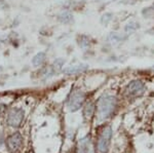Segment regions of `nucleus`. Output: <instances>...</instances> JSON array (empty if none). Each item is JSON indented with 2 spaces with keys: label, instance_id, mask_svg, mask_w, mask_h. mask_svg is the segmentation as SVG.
I'll return each mask as SVG.
<instances>
[{
  "label": "nucleus",
  "instance_id": "1",
  "mask_svg": "<svg viewBox=\"0 0 154 153\" xmlns=\"http://www.w3.org/2000/svg\"><path fill=\"white\" fill-rule=\"evenodd\" d=\"M116 105H117V101H116V98L113 97V96L102 97L98 101V105H97L99 119L103 120L110 117L114 112V110H115Z\"/></svg>",
  "mask_w": 154,
  "mask_h": 153
},
{
  "label": "nucleus",
  "instance_id": "2",
  "mask_svg": "<svg viewBox=\"0 0 154 153\" xmlns=\"http://www.w3.org/2000/svg\"><path fill=\"white\" fill-rule=\"evenodd\" d=\"M84 100H85V93L80 90H76L74 92L71 93V95L69 96L68 101H67V106H68L69 110L72 112L80 109V107H82Z\"/></svg>",
  "mask_w": 154,
  "mask_h": 153
},
{
  "label": "nucleus",
  "instance_id": "3",
  "mask_svg": "<svg viewBox=\"0 0 154 153\" xmlns=\"http://www.w3.org/2000/svg\"><path fill=\"white\" fill-rule=\"evenodd\" d=\"M111 138H112V129L111 127H104L99 136L98 140V151L100 153H107L110 147Z\"/></svg>",
  "mask_w": 154,
  "mask_h": 153
},
{
  "label": "nucleus",
  "instance_id": "4",
  "mask_svg": "<svg viewBox=\"0 0 154 153\" xmlns=\"http://www.w3.org/2000/svg\"><path fill=\"white\" fill-rule=\"evenodd\" d=\"M145 93V84L141 80H133L126 85L125 93L128 97L137 98L141 97Z\"/></svg>",
  "mask_w": 154,
  "mask_h": 153
},
{
  "label": "nucleus",
  "instance_id": "5",
  "mask_svg": "<svg viewBox=\"0 0 154 153\" xmlns=\"http://www.w3.org/2000/svg\"><path fill=\"white\" fill-rule=\"evenodd\" d=\"M24 118V111L23 109L20 108H14L11 112L8 113V117H7V122L9 125L14 127H18L21 125V122Z\"/></svg>",
  "mask_w": 154,
  "mask_h": 153
},
{
  "label": "nucleus",
  "instance_id": "6",
  "mask_svg": "<svg viewBox=\"0 0 154 153\" xmlns=\"http://www.w3.org/2000/svg\"><path fill=\"white\" fill-rule=\"evenodd\" d=\"M88 69V64H78V65H72L69 66V67L64 68L62 71L66 75H76V74L85 72Z\"/></svg>",
  "mask_w": 154,
  "mask_h": 153
},
{
  "label": "nucleus",
  "instance_id": "7",
  "mask_svg": "<svg viewBox=\"0 0 154 153\" xmlns=\"http://www.w3.org/2000/svg\"><path fill=\"white\" fill-rule=\"evenodd\" d=\"M21 145H22V137L20 134H14L7 139V147L12 152L19 150Z\"/></svg>",
  "mask_w": 154,
  "mask_h": 153
},
{
  "label": "nucleus",
  "instance_id": "8",
  "mask_svg": "<svg viewBox=\"0 0 154 153\" xmlns=\"http://www.w3.org/2000/svg\"><path fill=\"white\" fill-rule=\"evenodd\" d=\"M126 39H128V34H120L117 32H111L107 37V40L113 45H117V44L125 41Z\"/></svg>",
  "mask_w": 154,
  "mask_h": 153
},
{
  "label": "nucleus",
  "instance_id": "9",
  "mask_svg": "<svg viewBox=\"0 0 154 153\" xmlns=\"http://www.w3.org/2000/svg\"><path fill=\"white\" fill-rule=\"evenodd\" d=\"M78 153H94L93 145H91V142L88 138H84V139L80 140Z\"/></svg>",
  "mask_w": 154,
  "mask_h": 153
},
{
  "label": "nucleus",
  "instance_id": "10",
  "mask_svg": "<svg viewBox=\"0 0 154 153\" xmlns=\"http://www.w3.org/2000/svg\"><path fill=\"white\" fill-rule=\"evenodd\" d=\"M58 21L61 24H64V25L70 24L73 22V16H72V14L70 11H62L58 14Z\"/></svg>",
  "mask_w": 154,
  "mask_h": 153
},
{
  "label": "nucleus",
  "instance_id": "11",
  "mask_svg": "<svg viewBox=\"0 0 154 153\" xmlns=\"http://www.w3.org/2000/svg\"><path fill=\"white\" fill-rule=\"evenodd\" d=\"M140 24H139V22H136V21H131L128 22V24L125 25V34H133L135 33L136 31H138L139 29H140Z\"/></svg>",
  "mask_w": 154,
  "mask_h": 153
},
{
  "label": "nucleus",
  "instance_id": "12",
  "mask_svg": "<svg viewBox=\"0 0 154 153\" xmlns=\"http://www.w3.org/2000/svg\"><path fill=\"white\" fill-rule=\"evenodd\" d=\"M45 59H46L45 53L40 51V53L36 54V55L34 56L33 60H32V64H33L34 66H36V67H38V66H41L42 64L45 62Z\"/></svg>",
  "mask_w": 154,
  "mask_h": 153
},
{
  "label": "nucleus",
  "instance_id": "13",
  "mask_svg": "<svg viewBox=\"0 0 154 153\" xmlns=\"http://www.w3.org/2000/svg\"><path fill=\"white\" fill-rule=\"evenodd\" d=\"M95 110H96V107L94 103H91V102L86 103V105L84 106V108H83V115L86 118L93 117L94 113H95Z\"/></svg>",
  "mask_w": 154,
  "mask_h": 153
},
{
  "label": "nucleus",
  "instance_id": "14",
  "mask_svg": "<svg viewBox=\"0 0 154 153\" xmlns=\"http://www.w3.org/2000/svg\"><path fill=\"white\" fill-rule=\"evenodd\" d=\"M77 43L80 46L81 48H88L91 44V41H89V38L86 35H80L78 36V39H77Z\"/></svg>",
  "mask_w": 154,
  "mask_h": 153
},
{
  "label": "nucleus",
  "instance_id": "15",
  "mask_svg": "<svg viewBox=\"0 0 154 153\" xmlns=\"http://www.w3.org/2000/svg\"><path fill=\"white\" fill-rule=\"evenodd\" d=\"M65 59H63V58H58V59H56L54 62V64H53V66H51V69L54 70V72L56 73V72H58V71L60 70H62V68H63V66H64V64H65Z\"/></svg>",
  "mask_w": 154,
  "mask_h": 153
},
{
  "label": "nucleus",
  "instance_id": "16",
  "mask_svg": "<svg viewBox=\"0 0 154 153\" xmlns=\"http://www.w3.org/2000/svg\"><path fill=\"white\" fill-rule=\"evenodd\" d=\"M113 19V14L111 12H106L103 16L101 17V24L104 25V26H107Z\"/></svg>",
  "mask_w": 154,
  "mask_h": 153
},
{
  "label": "nucleus",
  "instance_id": "17",
  "mask_svg": "<svg viewBox=\"0 0 154 153\" xmlns=\"http://www.w3.org/2000/svg\"><path fill=\"white\" fill-rule=\"evenodd\" d=\"M142 14H143L144 18H146V19L154 18V7L153 6L145 7V8L142 11Z\"/></svg>",
  "mask_w": 154,
  "mask_h": 153
},
{
  "label": "nucleus",
  "instance_id": "18",
  "mask_svg": "<svg viewBox=\"0 0 154 153\" xmlns=\"http://www.w3.org/2000/svg\"><path fill=\"white\" fill-rule=\"evenodd\" d=\"M138 2V0H122L121 3L122 4H126V5H134Z\"/></svg>",
  "mask_w": 154,
  "mask_h": 153
},
{
  "label": "nucleus",
  "instance_id": "19",
  "mask_svg": "<svg viewBox=\"0 0 154 153\" xmlns=\"http://www.w3.org/2000/svg\"><path fill=\"white\" fill-rule=\"evenodd\" d=\"M7 7V4L5 3L4 1H2V0H0V9H5Z\"/></svg>",
  "mask_w": 154,
  "mask_h": 153
},
{
  "label": "nucleus",
  "instance_id": "20",
  "mask_svg": "<svg viewBox=\"0 0 154 153\" xmlns=\"http://www.w3.org/2000/svg\"><path fill=\"white\" fill-rule=\"evenodd\" d=\"M1 72H2V67L0 66V73H1Z\"/></svg>",
  "mask_w": 154,
  "mask_h": 153
},
{
  "label": "nucleus",
  "instance_id": "21",
  "mask_svg": "<svg viewBox=\"0 0 154 153\" xmlns=\"http://www.w3.org/2000/svg\"><path fill=\"white\" fill-rule=\"evenodd\" d=\"M107 1H115V0H107Z\"/></svg>",
  "mask_w": 154,
  "mask_h": 153
},
{
  "label": "nucleus",
  "instance_id": "22",
  "mask_svg": "<svg viewBox=\"0 0 154 153\" xmlns=\"http://www.w3.org/2000/svg\"><path fill=\"white\" fill-rule=\"evenodd\" d=\"M2 23V21H1V20H0V24H1Z\"/></svg>",
  "mask_w": 154,
  "mask_h": 153
},
{
  "label": "nucleus",
  "instance_id": "23",
  "mask_svg": "<svg viewBox=\"0 0 154 153\" xmlns=\"http://www.w3.org/2000/svg\"><path fill=\"white\" fill-rule=\"evenodd\" d=\"M152 6H153V7H154V3H153V5H152Z\"/></svg>",
  "mask_w": 154,
  "mask_h": 153
}]
</instances>
